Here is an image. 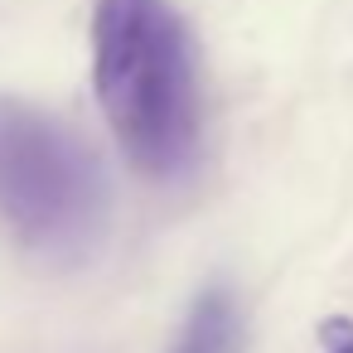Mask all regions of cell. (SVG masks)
<instances>
[{
	"label": "cell",
	"instance_id": "7a4b0ae2",
	"mask_svg": "<svg viewBox=\"0 0 353 353\" xmlns=\"http://www.w3.org/2000/svg\"><path fill=\"white\" fill-rule=\"evenodd\" d=\"M107 208L92 145L68 121L0 92V228L44 261H83L107 232Z\"/></svg>",
	"mask_w": 353,
	"mask_h": 353
},
{
	"label": "cell",
	"instance_id": "3957f363",
	"mask_svg": "<svg viewBox=\"0 0 353 353\" xmlns=\"http://www.w3.org/2000/svg\"><path fill=\"white\" fill-rule=\"evenodd\" d=\"M237 348V310L223 290H203L184 319L174 353H232Z\"/></svg>",
	"mask_w": 353,
	"mask_h": 353
},
{
	"label": "cell",
	"instance_id": "277c9868",
	"mask_svg": "<svg viewBox=\"0 0 353 353\" xmlns=\"http://www.w3.org/2000/svg\"><path fill=\"white\" fill-rule=\"evenodd\" d=\"M319 348L324 353H353V319H343V314L324 319L319 324Z\"/></svg>",
	"mask_w": 353,
	"mask_h": 353
},
{
	"label": "cell",
	"instance_id": "6da1fadb",
	"mask_svg": "<svg viewBox=\"0 0 353 353\" xmlns=\"http://www.w3.org/2000/svg\"><path fill=\"white\" fill-rule=\"evenodd\" d=\"M92 83L121 155L155 184L199 160V63L170 0H97Z\"/></svg>",
	"mask_w": 353,
	"mask_h": 353
}]
</instances>
